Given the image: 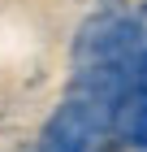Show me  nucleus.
I'll return each mask as SVG.
<instances>
[{"instance_id": "obj_1", "label": "nucleus", "mask_w": 147, "mask_h": 152, "mask_svg": "<svg viewBox=\"0 0 147 152\" xmlns=\"http://www.w3.org/2000/svg\"><path fill=\"white\" fill-rule=\"evenodd\" d=\"M130 143L147 152V122H143V126H134V130H130Z\"/></svg>"}, {"instance_id": "obj_2", "label": "nucleus", "mask_w": 147, "mask_h": 152, "mask_svg": "<svg viewBox=\"0 0 147 152\" xmlns=\"http://www.w3.org/2000/svg\"><path fill=\"white\" fill-rule=\"evenodd\" d=\"M39 152H43V148H39Z\"/></svg>"}]
</instances>
